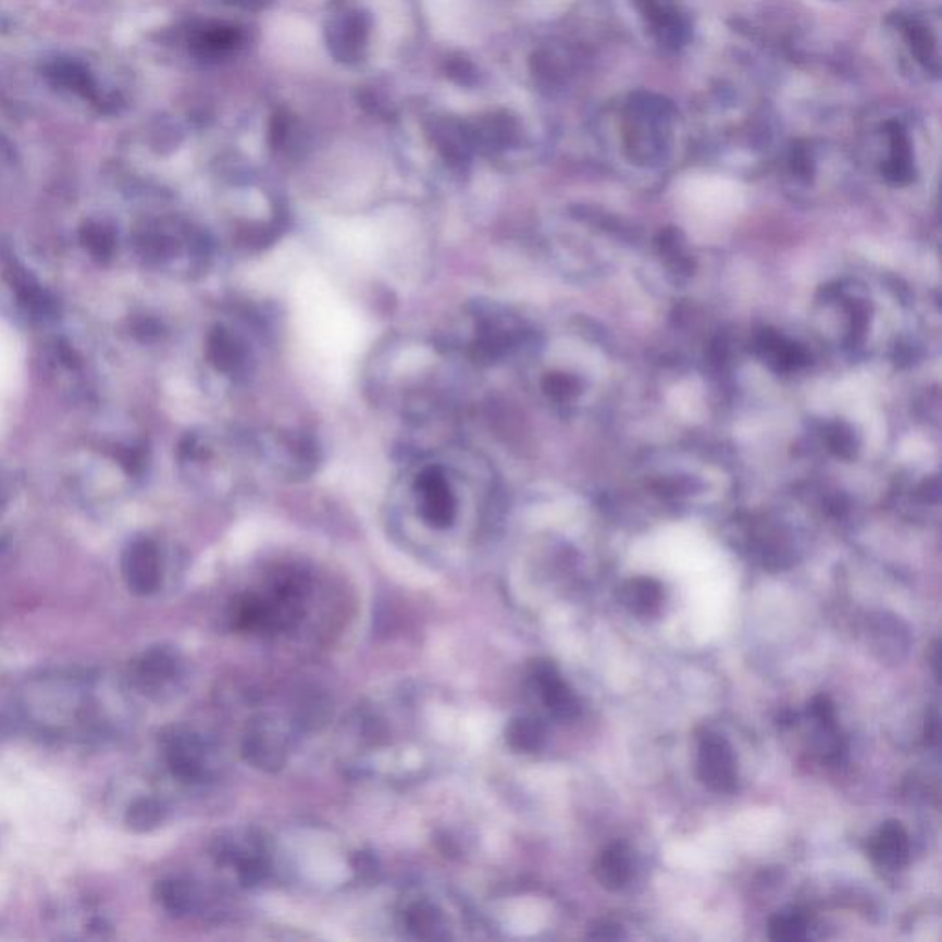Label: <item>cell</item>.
Segmentation results:
<instances>
[{"label":"cell","instance_id":"1","mask_svg":"<svg viewBox=\"0 0 942 942\" xmlns=\"http://www.w3.org/2000/svg\"><path fill=\"white\" fill-rule=\"evenodd\" d=\"M497 486L494 468L475 449L459 444L420 449L394 481L393 510L425 531L449 534L468 521H486Z\"/></svg>","mask_w":942,"mask_h":942},{"label":"cell","instance_id":"2","mask_svg":"<svg viewBox=\"0 0 942 942\" xmlns=\"http://www.w3.org/2000/svg\"><path fill=\"white\" fill-rule=\"evenodd\" d=\"M460 364L442 339L388 340L370 361V398L412 427L441 422L459 396Z\"/></svg>","mask_w":942,"mask_h":942},{"label":"cell","instance_id":"3","mask_svg":"<svg viewBox=\"0 0 942 942\" xmlns=\"http://www.w3.org/2000/svg\"><path fill=\"white\" fill-rule=\"evenodd\" d=\"M449 350L478 369L505 363L532 345V335L516 313L486 300L466 305L446 337Z\"/></svg>","mask_w":942,"mask_h":942},{"label":"cell","instance_id":"4","mask_svg":"<svg viewBox=\"0 0 942 942\" xmlns=\"http://www.w3.org/2000/svg\"><path fill=\"white\" fill-rule=\"evenodd\" d=\"M255 315L236 313V319L220 322L207 337V359L218 376L245 385L257 374L265 350V326Z\"/></svg>","mask_w":942,"mask_h":942},{"label":"cell","instance_id":"5","mask_svg":"<svg viewBox=\"0 0 942 942\" xmlns=\"http://www.w3.org/2000/svg\"><path fill=\"white\" fill-rule=\"evenodd\" d=\"M674 119V106L662 96L652 92L630 96L624 120V144L630 159L637 164L662 161Z\"/></svg>","mask_w":942,"mask_h":942},{"label":"cell","instance_id":"6","mask_svg":"<svg viewBox=\"0 0 942 942\" xmlns=\"http://www.w3.org/2000/svg\"><path fill=\"white\" fill-rule=\"evenodd\" d=\"M698 776L716 793H731L739 782V766L733 747L720 734L707 733L699 740Z\"/></svg>","mask_w":942,"mask_h":942},{"label":"cell","instance_id":"7","mask_svg":"<svg viewBox=\"0 0 942 942\" xmlns=\"http://www.w3.org/2000/svg\"><path fill=\"white\" fill-rule=\"evenodd\" d=\"M639 13L650 28L657 45L665 50H680L691 39V21L674 0H633Z\"/></svg>","mask_w":942,"mask_h":942},{"label":"cell","instance_id":"8","mask_svg":"<svg viewBox=\"0 0 942 942\" xmlns=\"http://www.w3.org/2000/svg\"><path fill=\"white\" fill-rule=\"evenodd\" d=\"M127 587L138 597L153 595L161 585V558L156 543L140 537L129 545L122 561Z\"/></svg>","mask_w":942,"mask_h":942},{"label":"cell","instance_id":"9","mask_svg":"<svg viewBox=\"0 0 942 942\" xmlns=\"http://www.w3.org/2000/svg\"><path fill=\"white\" fill-rule=\"evenodd\" d=\"M532 678L536 681L537 691L542 696L543 704L547 705L550 715L558 722H574L580 716V702L569 689L566 681L561 680L555 665L550 661H536L532 665Z\"/></svg>","mask_w":942,"mask_h":942},{"label":"cell","instance_id":"10","mask_svg":"<svg viewBox=\"0 0 942 942\" xmlns=\"http://www.w3.org/2000/svg\"><path fill=\"white\" fill-rule=\"evenodd\" d=\"M166 760L173 776L183 781H199L204 776V744L197 734L186 729H173L164 739Z\"/></svg>","mask_w":942,"mask_h":942},{"label":"cell","instance_id":"11","mask_svg":"<svg viewBox=\"0 0 942 942\" xmlns=\"http://www.w3.org/2000/svg\"><path fill=\"white\" fill-rule=\"evenodd\" d=\"M893 21L906 37L907 47L912 50L915 61L928 74L937 78L941 74V55H939V41H937V36L931 32L930 26L922 23L920 18L909 17L904 13L895 15Z\"/></svg>","mask_w":942,"mask_h":942},{"label":"cell","instance_id":"12","mask_svg":"<svg viewBox=\"0 0 942 942\" xmlns=\"http://www.w3.org/2000/svg\"><path fill=\"white\" fill-rule=\"evenodd\" d=\"M889 138V157L883 164V177L891 185H909L915 179V162H913L912 140L907 137L906 127L898 120H889L885 124Z\"/></svg>","mask_w":942,"mask_h":942},{"label":"cell","instance_id":"13","mask_svg":"<svg viewBox=\"0 0 942 942\" xmlns=\"http://www.w3.org/2000/svg\"><path fill=\"white\" fill-rule=\"evenodd\" d=\"M871 858L877 862L880 867L896 871L902 869L909 859V835L906 829L902 827L901 821H885L882 829L878 830V834L872 838L871 847H869Z\"/></svg>","mask_w":942,"mask_h":942},{"label":"cell","instance_id":"14","mask_svg":"<svg viewBox=\"0 0 942 942\" xmlns=\"http://www.w3.org/2000/svg\"><path fill=\"white\" fill-rule=\"evenodd\" d=\"M869 635L880 659H891V661L902 659L909 646V632L906 624L891 615L880 613L871 619Z\"/></svg>","mask_w":942,"mask_h":942},{"label":"cell","instance_id":"15","mask_svg":"<svg viewBox=\"0 0 942 942\" xmlns=\"http://www.w3.org/2000/svg\"><path fill=\"white\" fill-rule=\"evenodd\" d=\"M621 603L630 613L648 619L662 608L665 591L657 580L633 579L622 585Z\"/></svg>","mask_w":942,"mask_h":942},{"label":"cell","instance_id":"16","mask_svg":"<svg viewBox=\"0 0 942 942\" xmlns=\"http://www.w3.org/2000/svg\"><path fill=\"white\" fill-rule=\"evenodd\" d=\"M633 869L627 845L615 843L603 851L595 864V878L608 891H621L632 880Z\"/></svg>","mask_w":942,"mask_h":942},{"label":"cell","instance_id":"17","mask_svg":"<svg viewBox=\"0 0 942 942\" xmlns=\"http://www.w3.org/2000/svg\"><path fill=\"white\" fill-rule=\"evenodd\" d=\"M369 30L367 17L361 13H350L346 15L340 23L335 24L332 30V39L330 47L334 50V54L339 60L352 61L361 54L364 37Z\"/></svg>","mask_w":942,"mask_h":942},{"label":"cell","instance_id":"18","mask_svg":"<svg viewBox=\"0 0 942 942\" xmlns=\"http://www.w3.org/2000/svg\"><path fill=\"white\" fill-rule=\"evenodd\" d=\"M244 755L249 763L263 770H276L284 764V746L278 736L263 729L249 734L244 744Z\"/></svg>","mask_w":942,"mask_h":942},{"label":"cell","instance_id":"19","mask_svg":"<svg viewBox=\"0 0 942 942\" xmlns=\"http://www.w3.org/2000/svg\"><path fill=\"white\" fill-rule=\"evenodd\" d=\"M175 675H177V661L164 648L146 652L138 662V678L151 689L166 685L168 681H172Z\"/></svg>","mask_w":942,"mask_h":942},{"label":"cell","instance_id":"20","mask_svg":"<svg viewBox=\"0 0 942 942\" xmlns=\"http://www.w3.org/2000/svg\"><path fill=\"white\" fill-rule=\"evenodd\" d=\"M507 742L513 752H537L545 742V729L532 718H513L512 722L508 723Z\"/></svg>","mask_w":942,"mask_h":942},{"label":"cell","instance_id":"21","mask_svg":"<svg viewBox=\"0 0 942 942\" xmlns=\"http://www.w3.org/2000/svg\"><path fill=\"white\" fill-rule=\"evenodd\" d=\"M162 819H164V806L150 797L135 801L126 814L127 829L138 834L157 829L162 823Z\"/></svg>","mask_w":942,"mask_h":942},{"label":"cell","instance_id":"22","mask_svg":"<svg viewBox=\"0 0 942 942\" xmlns=\"http://www.w3.org/2000/svg\"><path fill=\"white\" fill-rule=\"evenodd\" d=\"M156 898L162 907L173 915H185L194 906V893L190 885L181 880H164L157 883Z\"/></svg>","mask_w":942,"mask_h":942},{"label":"cell","instance_id":"23","mask_svg":"<svg viewBox=\"0 0 942 942\" xmlns=\"http://www.w3.org/2000/svg\"><path fill=\"white\" fill-rule=\"evenodd\" d=\"M808 933V919L805 913L797 909L777 913L770 920V937L773 941L795 942L803 941Z\"/></svg>","mask_w":942,"mask_h":942},{"label":"cell","instance_id":"24","mask_svg":"<svg viewBox=\"0 0 942 942\" xmlns=\"http://www.w3.org/2000/svg\"><path fill=\"white\" fill-rule=\"evenodd\" d=\"M407 926L418 939H438L442 928L441 915L430 904H414L407 912Z\"/></svg>","mask_w":942,"mask_h":942},{"label":"cell","instance_id":"25","mask_svg":"<svg viewBox=\"0 0 942 942\" xmlns=\"http://www.w3.org/2000/svg\"><path fill=\"white\" fill-rule=\"evenodd\" d=\"M790 168H792L793 175H797L800 179L810 181L814 177L816 159H814L808 142L793 144L792 153H790Z\"/></svg>","mask_w":942,"mask_h":942},{"label":"cell","instance_id":"26","mask_svg":"<svg viewBox=\"0 0 942 942\" xmlns=\"http://www.w3.org/2000/svg\"><path fill=\"white\" fill-rule=\"evenodd\" d=\"M84 241L95 257L108 258L113 251V236L103 227L89 225L84 231Z\"/></svg>","mask_w":942,"mask_h":942},{"label":"cell","instance_id":"27","mask_svg":"<svg viewBox=\"0 0 942 942\" xmlns=\"http://www.w3.org/2000/svg\"><path fill=\"white\" fill-rule=\"evenodd\" d=\"M811 720L817 723V728H832L835 726L834 705L827 696H816L810 702Z\"/></svg>","mask_w":942,"mask_h":942},{"label":"cell","instance_id":"28","mask_svg":"<svg viewBox=\"0 0 942 942\" xmlns=\"http://www.w3.org/2000/svg\"><path fill=\"white\" fill-rule=\"evenodd\" d=\"M587 937L593 941H619V939H624V931H622L621 926L615 925V922L600 920L597 925L591 926Z\"/></svg>","mask_w":942,"mask_h":942},{"label":"cell","instance_id":"29","mask_svg":"<svg viewBox=\"0 0 942 942\" xmlns=\"http://www.w3.org/2000/svg\"><path fill=\"white\" fill-rule=\"evenodd\" d=\"M449 76L462 85H471L475 82V69L468 60L449 61Z\"/></svg>","mask_w":942,"mask_h":942},{"label":"cell","instance_id":"30","mask_svg":"<svg viewBox=\"0 0 942 942\" xmlns=\"http://www.w3.org/2000/svg\"><path fill=\"white\" fill-rule=\"evenodd\" d=\"M937 740H939V716L933 715L926 722V742L935 744Z\"/></svg>","mask_w":942,"mask_h":942}]
</instances>
